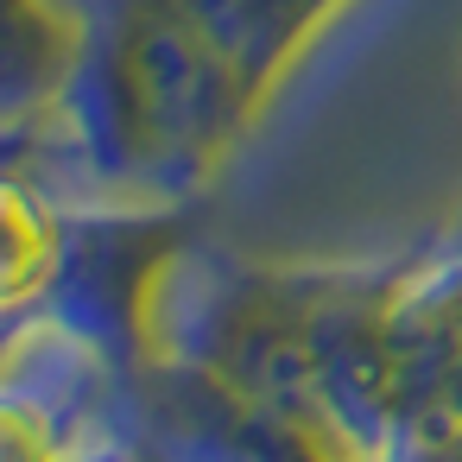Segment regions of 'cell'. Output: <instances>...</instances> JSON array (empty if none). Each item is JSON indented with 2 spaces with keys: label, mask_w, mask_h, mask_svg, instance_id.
I'll return each instance as SVG.
<instances>
[{
  "label": "cell",
  "mask_w": 462,
  "mask_h": 462,
  "mask_svg": "<svg viewBox=\"0 0 462 462\" xmlns=\"http://www.w3.org/2000/svg\"><path fill=\"white\" fill-rule=\"evenodd\" d=\"M45 260H51L45 228L32 222V209H26L14 190H0V304L26 298V291L45 279Z\"/></svg>",
  "instance_id": "cell-1"
}]
</instances>
